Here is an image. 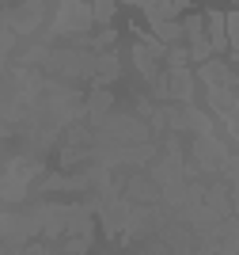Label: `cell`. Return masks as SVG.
<instances>
[{
    "label": "cell",
    "mask_w": 239,
    "mask_h": 255,
    "mask_svg": "<svg viewBox=\"0 0 239 255\" xmlns=\"http://www.w3.org/2000/svg\"><path fill=\"white\" fill-rule=\"evenodd\" d=\"M91 8H83V0H65L61 4V15H57V31H83L87 23H91Z\"/></svg>",
    "instance_id": "obj_1"
},
{
    "label": "cell",
    "mask_w": 239,
    "mask_h": 255,
    "mask_svg": "<svg viewBox=\"0 0 239 255\" xmlns=\"http://www.w3.org/2000/svg\"><path fill=\"white\" fill-rule=\"evenodd\" d=\"M110 15H114V0H95V19H110Z\"/></svg>",
    "instance_id": "obj_2"
},
{
    "label": "cell",
    "mask_w": 239,
    "mask_h": 255,
    "mask_svg": "<svg viewBox=\"0 0 239 255\" xmlns=\"http://www.w3.org/2000/svg\"><path fill=\"white\" fill-rule=\"evenodd\" d=\"M224 23H228V31H232V46L239 50V11H236V15H228Z\"/></svg>",
    "instance_id": "obj_3"
}]
</instances>
